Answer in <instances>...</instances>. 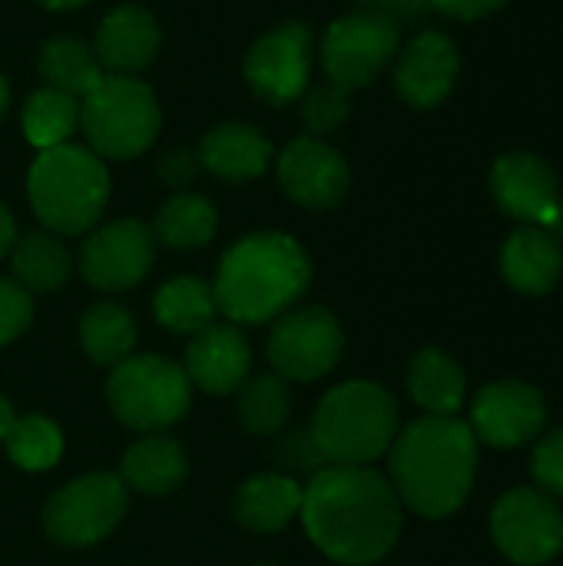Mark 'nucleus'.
<instances>
[{"mask_svg":"<svg viewBox=\"0 0 563 566\" xmlns=\"http://www.w3.org/2000/svg\"><path fill=\"white\" fill-rule=\"evenodd\" d=\"M159 50V27L143 7H116L96 30V60L106 73L126 76L153 63Z\"/></svg>","mask_w":563,"mask_h":566,"instance_id":"nucleus-19","label":"nucleus"},{"mask_svg":"<svg viewBox=\"0 0 563 566\" xmlns=\"http://www.w3.org/2000/svg\"><path fill=\"white\" fill-rule=\"evenodd\" d=\"M312 262L282 232H259L236 242L216 275V305L242 325H262L289 312L309 289Z\"/></svg>","mask_w":563,"mask_h":566,"instance_id":"nucleus-3","label":"nucleus"},{"mask_svg":"<svg viewBox=\"0 0 563 566\" xmlns=\"http://www.w3.org/2000/svg\"><path fill=\"white\" fill-rule=\"evenodd\" d=\"M126 514V484L116 474H86L50 497L43 527L56 544L90 547Z\"/></svg>","mask_w":563,"mask_h":566,"instance_id":"nucleus-9","label":"nucleus"},{"mask_svg":"<svg viewBox=\"0 0 563 566\" xmlns=\"http://www.w3.org/2000/svg\"><path fill=\"white\" fill-rule=\"evenodd\" d=\"M153 232L136 219H119L96 229L80 252L83 279L100 292H126L153 269Z\"/></svg>","mask_w":563,"mask_h":566,"instance_id":"nucleus-12","label":"nucleus"},{"mask_svg":"<svg viewBox=\"0 0 563 566\" xmlns=\"http://www.w3.org/2000/svg\"><path fill=\"white\" fill-rule=\"evenodd\" d=\"M531 471H534V481L548 491V494H561L563 497V428L548 434L538 451H534V461H531Z\"/></svg>","mask_w":563,"mask_h":566,"instance_id":"nucleus-35","label":"nucleus"},{"mask_svg":"<svg viewBox=\"0 0 563 566\" xmlns=\"http://www.w3.org/2000/svg\"><path fill=\"white\" fill-rule=\"evenodd\" d=\"M491 531L501 554L521 566L548 564L563 547V517L557 504L531 488H518L494 504Z\"/></svg>","mask_w":563,"mask_h":566,"instance_id":"nucleus-11","label":"nucleus"},{"mask_svg":"<svg viewBox=\"0 0 563 566\" xmlns=\"http://www.w3.org/2000/svg\"><path fill=\"white\" fill-rule=\"evenodd\" d=\"M458 73H461V56L455 40L441 30H425L405 46L395 66V86L408 106L435 109L455 90Z\"/></svg>","mask_w":563,"mask_h":566,"instance_id":"nucleus-16","label":"nucleus"},{"mask_svg":"<svg viewBox=\"0 0 563 566\" xmlns=\"http://www.w3.org/2000/svg\"><path fill=\"white\" fill-rule=\"evenodd\" d=\"M80 126V99L43 86L27 96L23 103V136L37 149H53L63 146Z\"/></svg>","mask_w":563,"mask_h":566,"instance_id":"nucleus-30","label":"nucleus"},{"mask_svg":"<svg viewBox=\"0 0 563 566\" xmlns=\"http://www.w3.org/2000/svg\"><path fill=\"white\" fill-rule=\"evenodd\" d=\"M13 239H17V226H13V216L0 206V259L10 252V245H13Z\"/></svg>","mask_w":563,"mask_h":566,"instance_id":"nucleus-39","label":"nucleus"},{"mask_svg":"<svg viewBox=\"0 0 563 566\" xmlns=\"http://www.w3.org/2000/svg\"><path fill=\"white\" fill-rule=\"evenodd\" d=\"M106 398L113 415L133 431H163L176 424L192 401V381L183 365L159 355H129L110 375Z\"/></svg>","mask_w":563,"mask_h":566,"instance_id":"nucleus-7","label":"nucleus"},{"mask_svg":"<svg viewBox=\"0 0 563 566\" xmlns=\"http://www.w3.org/2000/svg\"><path fill=\"white\" fill-rule=\"evenodd\" d=\"M279 182L292 202L305 209H332L348 192V166L329 143L302 136L279 156Z\"/></svg>","mask_w":563,"mask_h":566,"instance_id":"nucleus-14","label":"nucleus"},{"mask_svg":"<svg viewBox=\"0 0 563 566\" xmlns=\"http://www.w3.org/2000/svg\"><path fill=\"white\" fill-rule=\"evenodd\" d=\"M398 434V408L395 398L372 381H345L332 388L312 418V444L325 458V464L365 468L382 458Z\"/></svg>","mask_w":563,"mask_h":566,"instance_id":"nucleus-4","label":"nucleus"},{"mask_svg":"<svg viewBox=\"0 0 563 566\" xmlns=\"http://www.w3.org/2000/svg\"><path fill=\"white\" fill-rule=\"evenodd\" d=\"M10 424H13V411H10V405H7V398H0V441L7 438V431H10Z\"/></svg>","mask_w":563,"mask_h":566,"instance_id":"nucleus-40","label":"nucleus"},{"mask_svg":"<svg viewBox=\"0 0 563 566\" xmlns=\"http://www.w3.org/2000/svg\"><path fill=\"white\" fill-rule=\"evenodd\" d=\"M196 156H199V166L209 169L212 176L229 179V182H249L265 172L272 146L256 126L226 123L206 133Z\"/></svg>","mask_w":563,"mask_h":566,"instance_id":"nucleus-21","label":"nucleus"},{"mask_svg":"<svg viewBox=\"0 0 563 566\" xmlns=\"http://www.w3.org/2000/svg\"><path fill=\"white\" fill-rule=\"evenodd\" d=\"M216 308L219 305H216L212 285H206L202 279H192V275L169 279L153 298L156 318L176 335H196V332L209 328L216 322Z\"/></svg>","mask_w":563,"mask_h":566,"instance_id":"nucleus-27","label":"nucleus"},{"mask_svg":"<svg viewBox=\"0 0 563 566\" xmlns=\"http://www.w3.org/2000/svg\"><path fill=\"white\" fill-rule=\"evenodd\" d=\"M299 514L309 541L335 564H375L402 534V501L395 488L368 468H322L302 491Z\"/></svg>","mask_w":563,"mask_h":566,"instance_id":"nucleus-1","label":"nucleus"},{"mask_svg":"<svg viewBox=\"0 0 563 566\" xmlns=\"http://www.w3.org/2000/svg\"><path fill=\"white\" fill-rule=\"evenodd\" d=\"M37 3H43L46 10H73V7H83L86 0H37Z\"/></svg>","mask_w":563,"mask_h":566,"instance_id":"nucleus-41","label":"nucleus"},{"mask_svg":"<svg viewBox=\"0 0 563 566\" xmlns=\"http://www.w3.org/2000/svg\"><path fill=\"white\" fill-rule=\"evenodd\" d=\"M13 282L27 292H56L70 279V252L46 232H27L10 245Z\"/></svg>","mask_w":563,"mask_h":566,"instance_id":"nucleus-26","label":"nucleus"},{"mask_svg":"<svg viewBox=\"0 0 563 566\" xmlns=\"http://www.w3.org/2000/svg\"><path fill=\"white\" fill-rule=\"evenodd\" d=\"M186 471H189V461L179 441L149 434L126 451L119 481L139 494H169L183 484Z\"/></svg>","mask_w":563,"mask_h":566,"instance_id":"nucleus-23","label":"nucleus"},{"mask_svg":"<svg viewBox=\"0 0 563 566\" xmlns=\"http://www.w3.org/2000/svg\"><path fill=\"white\" fill-rule=\"evenodd\" d=\"M548 232H554L557 239H563V199H557V212H554V222H551Z\"/></svg>","mask_w":563,"mask_h":566,"instance_id":"nucleus-42","label":"nucleus"},{"mask_svg":"<svg viewBox=\"0 0 563 566\" xmlns=\"http://www.w3.org/2000/svg\"><path fill=\"white\" fill-rule=\"evenodd\" d=\"M345 335L332 312L295 308L285 312L269 335V361L279 378L312 381L329 375L342 358Z\"/></svg>","mask_w":563,"mask_h":566,"instance_id":"nucleus-10","label":"nucleus"},{"mask_svg":"<svg viewBox=\"0 0 563 566\" xmlns=\"http://www.w3.org/2000/svg\"><path fill=\"white\" fill-rule=\"evenodd\" d=\"M80 126L100 159H133L159 133V103L136 76L106 73L80 99Z\"/></svg>","mask_w":563,"mask_h":566,"instance_id":"nucleus-6","label":"nucleus"},{"mask_svg":"<svg viewBox=\"0 0 563 566\" xmlns=\"http://www.w3.org/2000/svg\"><path fill=\"white\" fill-rule=\"evenodd\" d=\"M236 418L252 434H275L289 421V385L279 375L252 378L239 388Z\"/></svg>","mask_w":563,"mask_h":566,"instance_id":"nucleus-32","label":"nucleus"},{"mask_svg":"<svg viewBox=\"0 0 563 566\" xmlns=\"http://www.w3.org/2000/svg\"><path fill=\"white\" fill-rule=\"evenodd\" d=\"M196 169H199V156H192L186 149H173L159 159V176L169 186H186L196 176Z\"/></svg>","mask_w":563,"mask_h":566,"instance_id":"nucleus-37","label":"nucleus"},{"mask_svg":"<svg viewBox=\"0 0 563 566\" xmlns=\"http://www.w3.org/2000/svg\"><path fill=\"white\" fill-rule=\"evenodd\" d=\"M544 398L524 381L488 385L471 408V431L494 448H518L544 428Z\"/></svg>","mask_w":563,"mask_h":566,"instance_id":"nucleus-15","label":"nucleus"},{"mask_svg":"<svg viewBox=\"0 0 563 566\" xmlns=\"http://www.w3.org/2000/svg\"><path fill=\"white\" fill-rule=\"evenodd\" d=\"M501 272L504 279L528 295H544L557 285L563 272L561 239L541 226L518 229L501 252Z\"/></svg>","mask_w":563,"mask_h":566,"instance_id":"nucleus-20","label":"nucleus"},{"mask_svg":"<svg viewBox=\"0 0 563 566\" xmlns=\"http://www.w3.org/2000/svg\"><path fill=\"white\" fill-rule=\"evenodd\" d=\"M309 66H312V33L302 23H282L249 50L246 80L262 99H269L272 106H285L305 90Z\"/></svg>","mask_w":563,"mask_h":566,"instance_id":"nucleus-13","label":"nucleus"},{"mask_svg":"<svg viewBox=\"0 0 563 566\" xmlns=\"http://www.w3.org/2000/svg\"><path fill=\"white\" fill-rule=\"evenodd\" d=\"M408 388L411 398L438 418H455V411L465 405V371L438 348L415 355L408 368Z\"/></svg>","mask_w":563,"mask_h":566,"instance_id":"nucleus-24","label":"nucleus"},{"mask_svg":"<svg viewBox=\"0 0 563 566\" xmlns=\"http://www.w3.org/2000/svg\"><path fill=\"white\" fill-rule=\"evenodd\" d=\"M27 192L43 226L63 235H80L103 216L110 199V176L93 149L63 143L40 149L27 176Z\"/></svg>","mask_w":563,"mask_h":566,"instance_id":"nucleus-5","label":"nucleus"},{"mask_svg":"<svg viewBox=\"0 0 563 566\" xmlns=\"http://www.w3.org/2000/svg\"><path fill=\"white\" fill-rule=\"evenodd\" d=\"M302 113H305V123L312 133H332L348 116V93L338 86L312 90L302 103Z\"/></svg>","mask_w":563,"mask_h":566,"instance_id":"nucleus-34","label":"nucleus"},{"mask_svg":"<svg viewBox=\"0 0 563 566\" xmlns=\"http://www.w3.org/2000/svg\"><path fill=\"white\" fill-rule=\"evenodd\" d=\"M491 192L511 219L551 229L557 212V179L541 156L534 153L501 156L491 169Z\"/></svg>","mask_w":563,"mask_h":566,"instance_id":"nucleus-17","label":"nucleus"},{"mask_svg":"<svg viewBox=\"0 0 563 566\" xmlns=\"http://www.w3.org/2000/svg\"><path fill=\"white\" fill-rule=\"evenodd\" d=\"M365 10H372V13H382V17H392L395 23L398 20H408V17H421L425 10H431L428 7V0H358Z\"/></svg>","mask_w":563,"mask_h":566,"instance_id":"nucleus-38","label":"nucleus"},{"mask_svg":"<svg viewBox=\"0 0 563 566\" xmlns=\"http://www.w3.org/2000/svg\"><path fill=\"white\" fill-rule=\"evenodd\" d=\"M302 484L285 474H259L236 494V517L249 531H282L302 511Z\"/></svg>","mask_w":563,"mask_h":566,"instance_id":"nucleus-22","label":"nucleus"},{"mask_svg":"<svg viewBox=\"0 0 563 566\" xmlns=\"http://www.w3.org/2000/svg\"><path fill=\"white\" fill-rule=\"evenodd\" d=\"M80 342H83L86 355L96 365L116 368L119 361H126L133 355L136 322H133V315L123 305H116V302H96L80 318Z\"/></svg>","mask_w":563,"mask_h":566,"instance_id":"nucleus-28","label":"nucleus"},{"mask_svg":"<svg viewBox=\"0 0 563 566\" xmlns=\"http://www.w3.org/2000/svg\"><path fill=\"white\" fill-rule=\"evenodd\" d=\"M3 444L20 471H50L63 454V431L43 415H23L13 418Z\"/></svg>","mask_w":563,"mask_h":566,"instance_id":"nucleus-31","label":"nucleus"},{"mask_svg":"<svg viewBox=\"0 0 563 566\" xmlns=\"http://www.w3.org/2000/svg\"><path fill=\"white\" fill-rule=\"evenodd\" d=\"M398 50V23L392 17L362 10L338 17L322 40V66L332 86L352 93L368 86Z\"/></svg>","mask_w":563,"mask_h":566,"instance_id":"nucleus-8","label":"nucleus"},{"mask_svg":"<svg viewBox=\"0 0 563 566\" xmlns=\"http://www.w3.org/2000/svg\"><path fill=\"white\" fill-rule=\"evenodd\" d=\"M508 0H428L431 10H441L445 17L455 20H484L491 13H498Z\"/></svg>","mask_w":563,"mask_h":566,"instance_id":"nucleus-36","label":"nucleus"},{"mask_svg":"<svg viewBox=\"0 0 563 566\" xmlns=\"http://www.w3.org/2000/svg\"><path fill=\"white\" fill-rule=\"evenodd\" d=\"M252 365V348L236 325H209L192 335L183 371L206 395L239 391Z\"/></svg>","mask_w":563,"mask_h":566,"instance_id":"nucleus-18","label":"nucleus"},{"mask_svg":"<svg viewBox=\"0 0 563 566\" xmlns=\"http://www.w3.org/2000/svg\"><path fill=\"white\" fill-rule=\"evenodd\" d=\"M7 103H10V86H7V80L0 76V116H3Z\"/></svg>","mask_w":563,"mask_h":566,"instance_id":"nucleus-43","label":"nucleus"},{"mask_svg":"<svg viewBox=\"0 0 563 566\" xmlns=\"http://www.w3.org/2000/svg\"><path fill=\"white\" fill-rule=\"evenodd\" d=\"M30 318H33L30 292L13 279H0V345L23 335L30 328Z\"/></svg>","mask_w":563,"mask_h":566,"instance_id":"nucleus-33","label":"nucleus"},{"mask_svg":"<svg viewBox=\"0 0 563 566\" xmlns=\"http://www.w3.org/2000/svg\"><path fill=\"white\" fill-rule=\"evenodd\" d=\"M216 206L206 196L183 192L159 209L153 235L169 249H199L216 235Z\"/></svg>","mask_w":563,"mask_h":566,"instance_id":"nucleus-29","label":"nucleus"},{"mask_svg":"<svg viewBox=\"0 0 563 566\" xmlns=\"http://www.w3.org/2000/svg\"><path fill=\"white\" fill-rule=\"evenodd\" d=\"M262 566H269V564H262Z\"/></svg>","mask_w":563,"mask_h":566,"instance_id":"nucleus-44","label":"nucleus"},{"mask_svg":"<svg viewBox=\"0 0 563 566\" xmlns=\"http://www.w3.org/2000/svg\"><path fill=\"white\" fill-rule=\"evenodd\" d=\"M478 471V438L458 418L428 415L408 424L392 444L395 494L421 517L455 514Z\"/></svg>","mask_w":563,"mask_h":566,"instance_id":"nucleus-2","label":"nucleus"},{"mask_svg":"<svg viewBox=\"0 0 563 566\" xmlns=\"http://www.w3.org/2000/svg\"><path fill=\"white\" fill-rule=\"evenodd\" d=\"M37 66H40V76L46 80V86H53L73 99H83L106 76L96 53L76 36H53L40 50Z\"/></svg>","mask_w":563,"mask_h":566,"instance_id":"nucleus-25","label":"nucleus"}]
</instances>
